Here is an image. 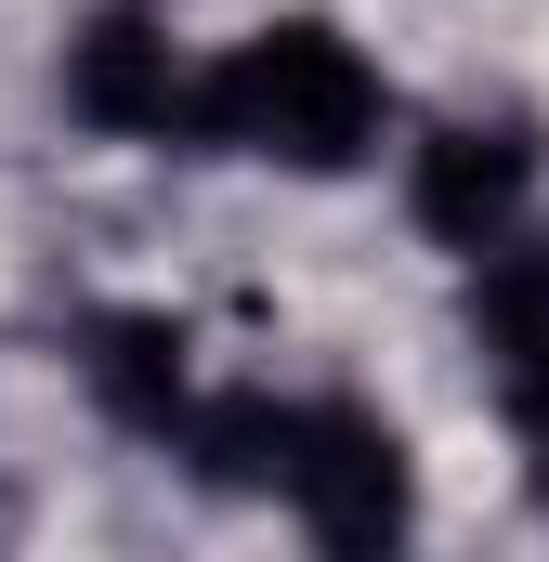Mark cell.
I'll list each match as a JSON object with an SVG mask.
<instances>
[{"instance_id":"obj_1","label":"cell","mask_w":549,"mask_h":562,"mask_svg":"<svg viewBox=\"0 0 549 562\" xmlns=\"http://www.w3.org/2000/svg\"><path fill=\"white\" fill-rule=\"evenodd\" d=\"M393 132V92H380V66L327 26V13H274L249 26L236 53H210L197 66V157H262V170H314V183H340V170H367Z\"/></svg>"},{"instance_id":"obj_2","label":"cell","mask_w":549,"mask_h":562,"mask_svg":"<svg viewBox=\"0 0 549 562\" xmlns=\"http://www.w3.org/2000/svg\"><path fill=\"white\" fill-rule=\"evenodd\" d=\"M274 497L301 510L314 550H393L418 524L406 431L380 419V406H354V393H314V406H288V431H274Z\"/></svg>"},{"instance_id":"obj_3","label":"cell","mask_w":549,"mask_h":562,"mask_svg":"<svg viewBox=\"0 0 549 562\" xmlns=\"http://www.w3.org/2000/svg\"><path fill=\"white\" fill-rule=\"evenodd\" d=\"M524 196H537V144L524 119H445V132L406 157V210L432 249L484 262L497 236H524Z\"/></svg>"},{"instance_id":"obj_4","label":"cell","mask_w":549,"mask_h":562,"mask_svg":"<svg viewBox=\"0 0 549 562\" xmlns=\"http://www.w3.org/2000/svg\"><path fill=\"white\" fill-rule=\"evenodd\" d=\"M66 119L105 144H183L197 132V66L170 53L157 13H92L66 40Z\"/></svg>"},{"instance_id":"obj_5","label":"cell","mask_w":549,"mask_h":562,"mask_svg":"<svg viewBox=\"0 0 549 562\" xmlns=\"http://www.w3.org/2000/svg\"><path fill=\"white\" fill-rule=\"evenodd\" d=\"M471 340H484V380H497V406H511V419L549 445V249H524V236H497V249H484Z\"/></svg>"},{"instance_id":"obj_6","label":"cell","mask_w":549,"mask_h":562,"mask_svg":"<svg viewBox=\"0 0 549 562\" xmlns=\"http://www.w3.org/2000/svg\"><path fill=\"white\" fill-rule=\"evenodd\" d=\"M79 367H92V406L144 445H170L183 406H197V367H183V327L170 314H92L79 327Z\"/></svg>"}]
</instances>
